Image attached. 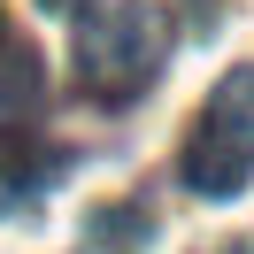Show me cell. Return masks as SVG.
Wrapping results in <instances>:
<instances>
[{
  "label": "cell",
  "mask_w": 254,
  "mask_h": 254,
  "mask_svg": "<svg viewBox=\"0 0 254 254\" xmlns=\"http://www.w3.org/2000/svg\"><path fill=\"white\" fill-rule=\"evenodd\" d=\"M177 170H185V185L200 192V200L247 192V177H254V69H231V77L208 93V108H200V124H192Z\"/></svg>",
  "instance_id": "7a4b0ae2"
},
{
  "label": "cell",
  "mask_w": 254,
  "mask_h": 254,
  "mask_svg": "<svg viewBox=\"0 0 254 254\" xmlns=\"http://www.w3.org/2000/svg\"><path fill=\"white\" fill-rule=\"evenodd\" d=\"M208 254H254V247H247V239H223V247H208Z\"/></svg>",
  "instance_id": "277c9868"
},
{
  "label": "cell",
  "mask_w": 254,
  "mask_h": 254,
  "mask_svg": "<svg viewBox=\"0 0 254 254\" xmlns=\"http://www.w3.org/2000/svg\"><path fill=\"white\" fill-rule=\"evenodd\" d=\"M39 85H47L39 77V54L23 47V39H0V131L39 108Z\"/></svg>",
  "instance_id": "3957f363"
},
{
  "label": "cell",
  "mask_w": 254,
  "mask_h": 254,
  "mask_svg": "<svg viewBox=\"0 0 254 254\" xmlns=\"http://www.w3.org/2000/svg\"><path fill=\"white\" fill-rule=\"evenodd\" d=\"M39 8H54V16H69V8H85V0H39Z\"/></svg>",
  "instance_id": "5b68a950"
},
{
  "label": "cell",
  "mask_w": 254,
  "mask_h": 254,
  "mask_svg": "<svg viewBox=\"0 0 254 254\" xmlns=\"http://www.w3.org/2000/svg\"><path fill=\"white\" fill-rule=\"evenodd\" d=\"M162 54H170V16L154 0H108L77 23V85L108 108L139 100L162 77Z\"/></svg>",
  "instance_id": "6da1fadb"
}]
</instances>
